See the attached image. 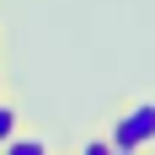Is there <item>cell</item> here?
<instances>
[{
  "label": "cell",
  "instance_id": "6",
  "mask_svg": "<svg viewBox=\"0 0 155 155\" xmlns=\"http://www.w3.org/2000/svg\"><path fill=\"white\" fill-rule=\"evenodd\" d=\"M0 96H5V91H0Z\"/></svg>",
  "mask_w": 155,
  "mask_h": 155
},
{
  "label": "cell",
  "instance_id": "4",
  "mask_svg": "<svg viewBox=\"0 0 155 155\" xmlns=\"http://www.w3.org/2000/svg\"><path fill=\"white\" fill-rule=\"evenodd\" d=\"M80 155H112V144H107V134H102V139H86V144H80Z\"/></svg>",
  "mask_w": 155,
  "mask_h": 155
},
{
  "label": "cell",
  "instance_id": "1",
  "mask_svg": "<svg viewBox=\"0 0 155 155\" xmlns=\"http://www.w3.org/2000/svg\"><path fill=\"white\" fill-rule=\"evenodd\" d=\"M107 144L112 150H150L155 144V102H134L112 118L107 128Z\"/></svg>",
  "mask_w": 155,
  "mask_h": 155
},
{
  "label": "cell",
  "instance_id": "2",
  "mask_svg": "<svg viewBox=\"0 0 155 155\" xmlns=\"http://www.w3.org/2000/svg\"><path fill=\"white\" fill-rule=\"evenodd\" d=\"M0 155H54V139L43 128H16L11 139L0 144Z\"/></svg>",
  "mask_w": 155,
  "mask_h": 155
},
{
  "label": "cell",
  "instance_id": "5",
  "mask_svg": "<svg viewBox=\"0 0 155 155\" xmlns=\"http://www.w3.org/2000/svg\"><path fill=\"white\" fill-rule=\"evenodd\" d=\"M112 155H144V150H112Z\"/></svg>",
  "mask_w": 155,
  "mask_h": 155
},
{
  "label": "cell",
  "instance_id": "3",
  "mask_svg": "<svg viewBox=\"0 0 155 155\" xmlns=\"http://www.w3.org/2000/svg\"><path fill=\"white\" fill-rule=\"evenodd\" d=\"M16 128H21V112H16V102H5V96H0V144L11 139Z\"/></svg>",
  "mask_w": 155,
  "mask_h": 155
}]
</instances>
